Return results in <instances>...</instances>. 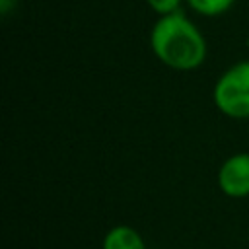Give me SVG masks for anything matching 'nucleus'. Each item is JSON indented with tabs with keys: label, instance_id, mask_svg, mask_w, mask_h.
<instances>
[{
	"label": "nucleus",
	"instance_id": "1",
	"mask_svg": "<svg viewBox=\"0 0 249 249\" xmlns=\"http://www.w3.org/2000/svg\"><path fill=\"white\" fill-rule=\"evenodd\" d=\"M150 49L163 66L177 72L196 70L208 54L204 33L181 10L158 16L150 29Z\"/></svg>",
	"mask_w": 249,
	"mask_h": 249
},
{
	"label": "nucleus",
	"instance_id": "2",
	"mask_svg": "<svg viewBox=\"0 0 249 249\" xmlns=\"http://www.w3.org/2000/svg\"><path fill=\"white\" fill-rule=\"evenodd\" d=\"M212 101L230 119H249V58L228 66L214 84Z\"/></svg>",
	"mask_w": 249,
	"mask_h": 249
},
{
	"label": "nucleus",
	"instance_id": "3",
	"mask_svg": "<svg viewBox=\"0 0 249 249\" xmlns=\"http://www.w3.org/2000/svg\"><path fill=\"white\" fill-rule=\"evenodd\" d=\"M218 189L228 198L249 196V152L228 156L218 167Z\"/></svg>",
	"mask_w": 249,
	"mask_h": 249
},
{
	"label": "nucleus",
	"instance_id": "4",
	"mask_svg": "<svg viewBox=\"0 0 249 249\" xmlns=\"http://www.w3.org/2000/svg\"><path fill=\"white\" fill-rule=\"evenodd\" d=\"M101 249H146V241L132 226L117 224L105 233Z\"/></svg>",
	"mask_w": 249,
	"mask_h": 249
},
{
	"label": "nucleus",
	"instance_id": "5",
	"mask_svg": "<svg viewBox=\"0 0 249 249\" xmlns=\"http://www.w3.org/2000/svg\"><path fill=\"white\" fill-rule=\"evenodd\" d=\"M187 6L202 18H218L233 8L237 0H185Z\"/></svg>",
	"mask_w": 249,
	"mask_h": 249
},
{
	"label": "nucleus",
	"instance_id": "6",
	"mask_svg": "<svg viewBox=\"0 0 249 249\" xmlns=\"http://www.w3.org/2000/svg\"><path fill=\"white\" fill-rule=\"evenodd\" d=\"M148 4V8L158 14V16H165V14H173L181 10L183 0H144Z\"/></svg>",
	"mask_w": 249,
	"mask_h": 249
},
{
	"label": "nucleus",
	"instance_id": "7",
	"mask_svg": "<svg viewBox=\"0 0 249 249\" xmlns=\"http://www.w3.org/2000/svg\"><path fill=\"white\" fill-rule=\"evenodd\" d=\"M18 6V0H0V14L2 16H10Z\"/></svg>",
	"mask_w": 249,
	"mask_h": 249
},
{
	"label": "nucleus",
	"instance_id": "8",
	"mask_svg": "<svg viewBox=\"0 0 249 249\" xmlns=\"http://www.w3.org/2000/svg\"><path fill=\"white\" fill-rule=\"evenodd\" d=\"M247 45H249V35H247Z\"/></svg>",
	"mask_w": 249,
	"mask_h": 249
}]
</instances>
